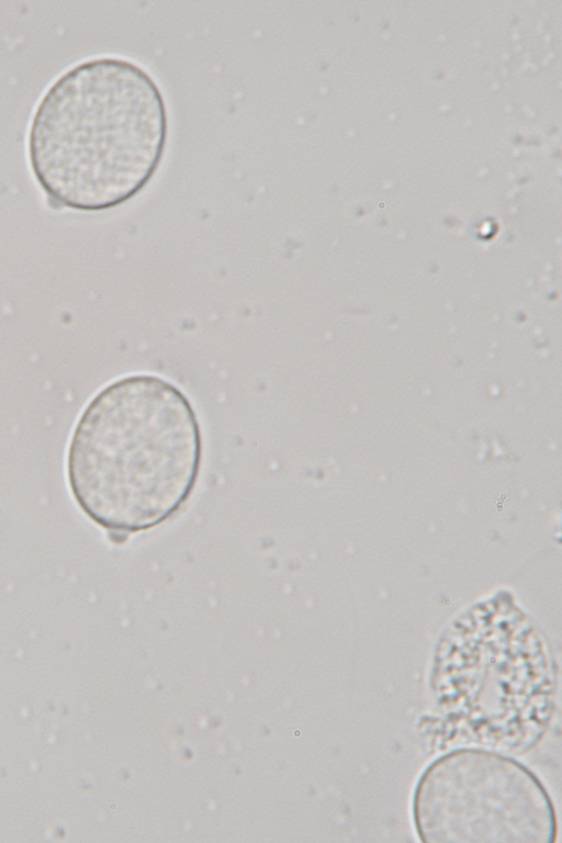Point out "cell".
Here are the masks:
<instances>
[{"instance_id":"obj_1","label":"cell","mask_w":562,"mask_h":843,"mask_svg":"<svg viewBox=\"0 0 562 843\" xmlns=\"http://www.w3.org/2000/svg\"><path fill=\"white\" fill-rule=\"evenodd\" d=\"M168 112L154 78L116 56L80 61L45 91L31 119L29 162L41 189L60 206L116 207L157 172Z\"/></svg>"},{"instance_id":"obj_2","label":"cell","mask_w":562,"mask_h":843,"mask_svg":"<svg viewBox=\"0 0 562 843\" xmlns=\"http://www.w3.org/2000/svg\"><path fill=\"white\" fill-rule=\"evenodd\" d=\"M202 435L188 396L150 373L106 384L70 437L66 473L80 509L117 536L155 528L191 497Z\"/></svg>"},{"instance_id":"obj_3","label":"cell","mask_w":562,"mask_h":843,"mask_svg":"<svg viewBox=\"0 0 562 843\" xmlns=\"http://www.w3.org/2000/svg\"><path fill=\"white\" fill-rule=\"evenodd\" d=\"M414 820L425 842H550L553 806L520 763L480 749L435 760L420 776Z\"/></svg>"}]
</instances>
